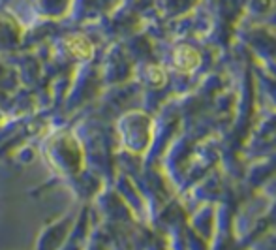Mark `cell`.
<instances>
[{"label":"cell","mask_w":276,"mask_h":250,"mask_svg":"<svg viewBox=\"0 0 276 250\" xmlns=\"http://www.w3.org/2000/svg\"><path fill=\"white\" fill-rule=\"evenodd\" d=\"M199 64H201V55L198 49H194L190 45H178L173 53V66L175 70L182 71V73L194 71Z\"/></svg>","instance_id":"6da1fadb"},{"label":"cell","mask_w":276,"mask_h":250,"mask_svg":"<svg viewBox=\"0 0 276 250\" xmlns=\"http://www.w3.org/2000/svg\"><path fill=\"white\" fill-rule=\"evenodd\" d=\"M68 49L71 51V55L77 58H88L92 55V47L88 40L83 36H73L68 40Z\"/></svg>","instance_id":"7a4b0ae2"},{"label":"cell","mask_w":276,"mask_h":250,"mask_svg":"<svg viewBox=\"0 0 276 250\" xmlns=\"http://www.w3.org/2000/svg\"><path fill=\"white\" fill-rule=\"evenodd\" d=\"M149 77H150V83L154 87H162L165 83V73L163 70H160L158 66H152L149 70Z\"/></svg>","instance_id":"3957f363"}]
</instances>
